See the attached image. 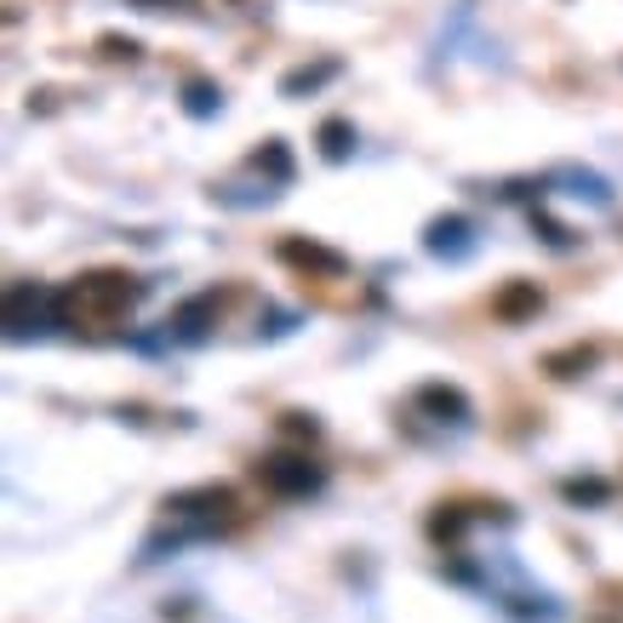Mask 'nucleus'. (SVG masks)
<instances>
[{"label": "nucleus", "instance_id": "obj_1", "mask_svg": "<svg viewBox=\"0 0 623 623\" xmlns=\"http://www.w3.org/2000/svg\"><path fill=\"white\" fill-rule=\"evenodd\" d=\"M144 281L126 270H92L57 286V326H70L81 338H109L115 326L138 309Z\"/></svg>", "mask_w": 623, "mask_h": 623}, {"label": "nucleus", "instance_id": "obj_2", "mask_svg": "<svg viewBox=\"0 0 623 623\" xmlns=\"http://www.w3.org/2000/svg\"><path fill=\"white\" fill-rule=\"evenodd\" d=\"M235 509H241L235 492L218 486V481L189 486V492H172V498L160 504V515H167L172 532H160L155 543L172 538V549H178V543H189V538H218V527H229V520H235ZM155 543H149V549H155Z\"/></svg>", "mask_w": 623, "mask_h": 623}, {"label": "nucleus", "instance_id": "obj_3", "mask_svg": "<svg viewBox=\"0 0 623 623\" xmlns=\"http://www.w3.org/2000/svg\"><path fill=\"white\" fill-rule=\"evenodd\" d=\"M257 486L275 492V498H309V492L326 486V469L309 452H270L257 457Z\"/></svg>", "mask_w": 623, "mask_h": 623}, {"label": "nucleus", "instance_id": "obj_4", "mask_svg": "<svg viewBox=\"0 0 623 623\" xmlns=\"http://www.w3.org/2000/svg\"><path fill=\"white\" fill-rule=\"evenodd\" d=\"M41 320H57V292H41V286H29V281H12V286H7V326H12V338L41 332Z\"/></svg>", "mask_w": 623, "mask_h": 623}, {"label": "nucleus", "instance_id": "obj_5", "mask_svg": "<svg viewBox=\"0 0 623 623\" xmlns=\"http://www.w3.org/2000/svg\"><path fill=\"white\" fill-rule=\"evenodd\" d=\"M281 264L304 270V275H326V281H338V275L349 270V257H344V252H332V246H320V241L286 235V241H281Z\"/></svg>", "mask_w": 623, "mask_h": 623}, {"label": "nucleus", "instance_id": "obj_6", "mask_svg": "<svg viewBox=\"0 0 623 623\" xmlns=\"http://www.w3.org/2000/svg\"><path fill=\"white\" fill-rule=\"evenodd\" d=\"M418 406L435 412L441 423H469V418H475L469 395H464V389H452V383H423V389H418Z\"/></svg>", "mask_w": 623, "mask_h": 623}, {"label": "nucleus", "instance_id": "obj_7", "mask_svg": "<svg viewBox=\"0 0 623 623\" xmlns=\"http://www.w3.org/2000/svg\"><path fill=\"white\" fill-rule=\"evenodd\" d=\"M543 309V292L532 286V281H509L498 298H492V315L498 320H509V326H520V320H532Z\"/></svg>", "mask_w": 623, "mask_h": 623}, {"label": "nucleus", "instance_id": "obj_8", "mask_svg": "<svg viewBox=\"0 0 623 623\" xmlns=\"http://www.w3.org/2000/svg\"><path fill=\"white\" fill-rule=\"evenodd\" d=\"M223 309V292H201V298H189L183 309H172V320H167V332L172 338H201L207 332V320Z\"/></svg>", "mask_w": 623, "mask_h": 623}, {"label": "nucleus", "instance_id": "obj_9", "mask_svg": "<svg viewBox=\"0 0 623 623\" xmlns=\"http://www.w3.org/2000/svg\"><path fill=\"white\" fill-rule=\"evenodd\" d=\"M338 75H344V63H338V57L298 63V70H286V75H281V97H309V92H320L326 81H338Z\"/></svg>", "mask_w": 623, "mask_h": 623}, {"label": "nucleus", "instance_id": "obj_10", "mask_svg": "<svg viewBox=\"0 0 623 623\" xmlns=\"http://www.w3.org/2000/svg\"><path fill=\"white\" fill-rule=\"evenodd\" d=\"M464 235H469L464 218H435L430 235H423V246H430L435 257H446V252H464Z\"/></svg>", "mask_w": 623, "mask_h": 623}, {"label": "nucleus", "instance_id": "obj_11", "mask_svg": "<svg viewBox=\"0 0 623 623\" xmlns=\"http://www.w3.org/2000/svg\"><path fill=\"white\" fill-rule=\"evenodd\" d=\"M589 367H595V349H589V344L555 349V355L543 360V372H549V378H578V372H589Z\"/></svg>", "mask_w": 623, "mask_h": 623}, {"label": "nucleus", "instance_id": "obj_12", "mask_svg": "<svg viewBox=\"0 0 623 623\" xmlns=\"http://www.w3.org/2000/svg\"><path fill=\"white\" fill-rule=\"evenodd\" d=\"M469 509L464 504H441V515L430 520V532H435V543H457V538H464V527H469Z\"/></svg>", "mask_w": 623, "mask_h": 623}, {"label": "nucleus", "instance_id": "obj_13", "mask_svg": "<svg viewBox=\"0 0 623 623\" xmlns=\"http://www.w3.org/2000/svg\"><path fill=\"white\" fill-rule=\"evenodd\" d=\"M349 144H355V126H349V120H338V115H332V120L320 126V155H326V160H344V155H349Z\"/></svg>", "mask_w": 623, "mask_h": 623}, {"label": "nucleus", "instance_id": "obj_14", "mask_svg": "<svg viewBox=\"0 0 623 623\" xmlns=\"http://www.w3.org/2000/svg\"><path fill=\"white\" fill-rule=\"evenodd\" d=\"M561 498H567V504H606V498H612V481H583V475H572V481H561Z\"/></svg>", "mask_w": 623, "mask_h": 623}, {"label": "nucleus", "instance_id": "obj_15", "mask_svg": "<svg viewBox=\"0 0 623 623\" xmlns=\"http://www.w3.org/2000/svg\"><path fill=\"white\" fill-rule=\"evenodd\" d=\"M252 167L286 183V178H292V155H286V144H264V149H257V155H252Z\"/></svg>", "mask_w": 623, "mask_h": 623}, {"label": "nucleus", "instance_id": "obj_16", "mask_svg": "<svg viewBox=\"0 0 623 623\" xmlns=\"http://www.w3.org/2000/svg\"><path fill=\"white\" fill-rule=\"evenodd\" d=\"M183 109H189V115H212V109H218V86H212V81H189V86H183Z\"/></svg>", "mask_w": 623, "mask_h": 623}, {"label": "nucleus", "instance_id": "obj_17", "mask_svg": "<svg viewBox=\"0 0 623 623\" xmlns=\"http://www.w3.org/2000/svg\"><path fill=\"white\" fill-rule=\"evenodd\" d=\"M144 12H183V18H201V0H133Z\"/></svg>", "mask_w": 623, "mask_h": 623}, {"label": "nucleus", "instance_id": "obj_18", "mask_svg": "<svg viewBox=\"0 0 623 623\" xmlns=\"http://www.w3.org/2000/svg\"><path fill=\"white\" fill-rule=\"evenodd\" d=\"M97 46H104V57H126V63L138 57V41H120V35H104Z\"/></svg>", "mask_w": 623, "mask_h": 623}]
</instances>
